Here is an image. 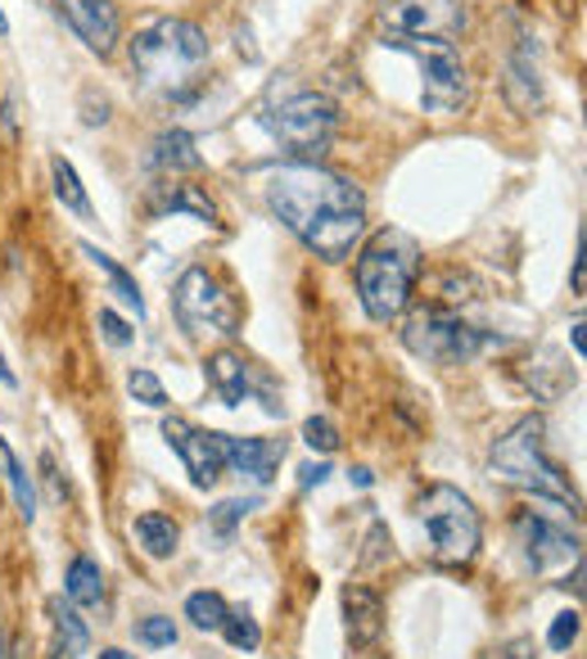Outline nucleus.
<instances>
[{
  "instance_id": "nucleus-43",
  "label": "nucleus",
  "mask_w": 587,
  "mask_h": 659,
  "mask_svg": "<svg viewBox=\"0 0 587 659\" xmlns=\"http://www.w3.org/2000/svg\"><path fill=\"white\" fill-rule=\"evenodd\" d=\"M14 659H27V641H19V646H14Z\"/></svg>"
},
{
  "instance_id": "nucleus-30",
  "label": "nucleus",
  "mask_w": 587,
  "mask_h": 659,
  "mask_svg": "<svg viewBox=\"0 0 587 659\" xmlns=\"http://www.w3.org/2000/svg\"><path fill=\"white\" fill-rule=\"evenodd\" d=\"M258 506V498H231V502H222L218 511H213V533L218 538H231V528Z\"/></svg>"
},
{
  "instance_id": "nucleus-25",
  "label": "nucleus",
  "mask_w": 587,
  "mask_h": 659,
  "mask_svg": "<svg viewBox=\"0 0 587 659\" xmlns=\"http://www.w3.org/2000/svg\"><path fill=\"white\" fill-rule=\"evenodd\" d=\"M226 601H222V592H190L186 596V619L199 628V633H218L222 628V619H226Z\"/></svg>"
},
{
  "instance_id": "nucleus-9",
  "label": "nucleus",
  "mask_w": 587,
  "mask_h": 659,
  "mask_svg": "<svg viewBox=\"0 0 587 659\" xmlns=\"http://www.w3.org/2000/svg\"><path fill=\"white\" fill-rule=\"evenodd\" d=\"M173 312L186 335H240V308L222 290V280L208 267H186L177 290H173Z\"/></svg>"
},
{
  "instance_id": "nucleus-27",
  "label": "nucleus",
  "mask_w": 587,
  "mask_h": 659,
  "mask_svg": "<svg viewBox=\"0 0 587 659\" xmlns=\"http://www.w3.org/2000/svg\"><path fill=\"white\" fill-rule=\"evenodd\" d=\"M235 650H258L263 646V628H258V619L254 614H244V610H226V619H222V628H218Z\"/></svg>"
},
{
  "instance_id": "nucleus-11",
  "label": "nucleus",
  "mask_w": 587,
  "mask_h": 659,
  "mask_svg": "<svg viewBox=\"0 0 587 659\" xmlns=\"http://www.w3.org/2000/svg\"><path fill=\"white\" fill-rule=\"evenodd\" d=\"M516 543H520V556L533 573L565 565V560H578V538L565 528V520H552L542 511H520L516 515Z\"/></svg>"
},
{
  "instance_id": "nucleus-32",
  "label": "nucleus",
  "mask_w": 587,
  "mask_h": 659,
  "mask_svg": "<svg viewBox=\"0 0 587 659\" xmlns=\"http://www.w3.org/2000/svg\"><path fill=\"white\" fill-rule=\"evenodd\" d=\"M136 641H145V646H173L177 641V624L163 619V614H149V619L136 624Z\"/></svg>"
},
{
  "instance_id": "nucleus-16",
  "label": "nucleus",
  "mask_w": 587,
  "mask_h": 659,
  "mask_svg": "<svg viewBox=\"0 0 587 659\" xmlns=\"http://www.w3.org/2000/svg\"><path fill=\"white\" fill-rule=\"evenodd\" d=\"M344 628H348L353 646H370L385 633V601L362 583H348L344 588Z\"/></svg>"
},
{
  "instance_id": "nucleus-40",
  "label": "nucleus",
  "mask_w": 587,
  "mask_h": 659,
  "mask_svg": "<svg viewBox=\"0 0 587 659\" xmlns=\"http://www.w3.org/2000/svg\"><path fill=\"white\" fill-rule=\"evenodd\" d=\"M96 659H136V655H128V650H113V646H109V650H100Z\"/></svg>"
},
{
  "instance_id": "nucleus-20",
  "label": "nucleus",
  "mask_w": 587,
  "mask_h": 659,
  "mask_svg": "<svg viewBox=\"0 0 587 659\" xmlns=\"http://www.w3.org/2000/svg\"><path fill=\"white\" fill-rule=\"evenodd\" d=\"M132 533H136V543L145 547V556H154V560H167V556L177 551V543H181V528L167 520V515H158V511L136 515V520H132Z\"/></svg>"
},
{
  "instance_id": "nucleus-21",
  "label": "nucleus",
  "mask_w": 587,
  "mask_h": 659,
  "mask_svg": "<svg viewBox=\"0 0 587 659\" xmlns=\"http://www.w3.org/2000/svg\"><path fill=\"white\" fill-rule=\"evenodd\" d=\"M81 254H87V258H91V263H96V267L109 276L113 294H118L122 303H128V308L136 312V321H145V299H141V284L132 280V271H128V267H118V263H113L104 249H96V244H81Z\"/></svg>"
},
{
  "instance_id": "nucleus-29",
  "label": "nucleus",
  "mask_w": 587,
  "mask_h": 659,
  "mask_svg": "<svg viewBox=\"0 0 587 659\" xmlns=\"http://www.w3.org/2000/svg\"><path fill=\"white\" fill-rule=\"evenodd\" d=\"M128 389H132V398L145 402V406H167V389H163V380L154 376V370H132Z\"/></svg>"
},
{
  "instance_id": "nucleus-19",
  "label": "nucleus",
  "mask_w": 587,
  "mask_h": 659,
  "mask_svg": "<svg viewBox=\"0 0 587 659\" xmlns=\"http://www.w3.org/2000/svg\"><path fill=\"white\" fill-rule=\"evenodd\" d=\"M64 596H68L73 605H81V610H96V605L104 601V573H100V565H96L91 556H77V560L68 565V573H64Z\"/></svg>"
},
{
  "instance_id": "nucleus-42",
  "label": "nucleus",
  "mask_w": 587,
  "mask_h": 659,
  "mask_svg": "<svg viewBox=\"0 0 587 659\" xmlns=\"http://www.w3.org/2000/svg\"><path fill=\"white\" fill-rule=\"evenodd\" d=\"M0 36H10V19H5V10H0Z\"/></svg>"
},
{
  "instance_id": "nucleus-28",
  "label": "nucleus",
  "mask_w": 587,
  "mask_h": 659,
  "mask_svg": "<svg viewBox=\"0 0 587 659\" xmlns=\"http://www.w3.org/2000/svg\"><path fill=\"white\" fill-rule=\"evenodd\" d=\"M303 443L312 447V451H321V457H330V451H340V429H334L325 416H312V421H303Z\"/></svg>"
},
{
  "instance_id": "nucleus-6",
  "label": "nucleus",
  "mask_w": 587,
  "mask_h": 659,
  "mask_svg": "<svg viewBox=\"0 0 587 659\" xmlns=\"http://www.w3.org/2000/svg\"><path fill=\"white\" fill-rule=\"evenodd\" d=\"M385 46L402 51L421 68V100L430 113H461L470 104V72L466 59L452 46L447 36H402V32H385Z\"/></svg>"
},
{
  "instance_id": "nucleus-15",
  "label": "nucleus",
  "mask_w": 587,
  "mask_h": 659,
  "mask_svg": "<svg viewBox=\"0 0 587 659\" xmlns=\"http://www.w3.org/2000/svg\"><path fill=\"white\" fill-rule=\"evenodd\" d=\"M203 370H208V384H213V393L222 398V406H240L248 393H258V380H263L240 353H213Z\"/></svg>"
},
{
  "instance_id": "nucleus-5",
  "label": "nucleus",
  "mask_w": 587,
  "mask_h": 659,
  "mask_svg": "<svg viewBox=\"0 0 587 659\" xmlns=\"http://www.w3.org/2000/svg\"><path fill=\"white\" fill-rule=\"evenodd\" d=\"M416 520H421L430 556L439 565H470L479 556L484 524H479L475 502L461 488H452V483L425 488L421 502H416Z\"/></svg>"
},
{
  "instance_id": "nucleus-8",
  "label": "nucleus",
  "mask_w": 587,
  "mask_h": 659,
  "mask_svg": "<svg viewBox=\"0 0 587 659\" xmlns=\"http://www.w3.org/2000/svg\"><path fill=\"white\" fill-rule=\"evenodd\" d=\"M402 344L411 357L421 361H434V366H466L475 361L492 339L484 330H475L470 321H461L456 312L447 308H416L407 321H402Z\"/></svg>"
},
{
  "instance_id": "nucleus-24",
  "label": "nucleus",
  "mask_w": 587,
  "mask_h": 659,
  "mask_svg": "<svg viewBox=\"0 0 587 659\" xmlns=\"http://www.w3.org/2000/svg\"><path fill=\"white\" fill-rule=\"evenodd\" d=\"M158 213H195L199 222H218V209L213 199L199 194V186H163V199H158Z\"/></svg>"
},
{
  "instance_id": "nucleus-35",
  "label": "nucleus",
  "mask_w": 587,
  "mask_h": 659,
  "mask_svg": "<svg viewBox=\"0 0 587 659\" xmlns=\"http://www.w3.org/2000/svg\"><path fill=\"white\" fill-rule=\"evenodd\" d=\"M325 479H330V466H325V461H308V466L299 470V488H303V492H312V488H321Z\"/></svg>"
},
{
  "instance_id": "nucleus-17",
  "label": "nucleus",
  "mask_w": 587,
  "mask_h": 659,
  "mask_svg": "<svg viewBox=\"0 0 587 659\" xmlns=\"http://www.w3.org/2000/svg\"><path fill=\"white\" fill-rule=\"evenodd\" d=\"M507 100H511L520 113L542 109V72H538V64H533L529 41L520 46V55H511V64H507Z\"/></svg>"
},
{
  "instance_id": "nucleus-13",
  "label": "nucleus",
  "mask_w": 587,
  "mask_h": 659,
  "mask_svg": "<svg viewBox=\"0 0 587 659\" xmlns=\"http://www.w3.org/2000/svg\"><path fill=\"white\" fill-rule=\"evenodd\" d=\"M59 19L87 41V51L96 55H113L122 41V19L113 0H55Z\"/></svg>"
},
{
  "instance_id": "nucleus-39",
  "label": "nucleus",
  "mask_w": 587,
  "mask_h": 659,
  "mask_svg": "<svg viewBox=\"0 0 587 659\" xmlns=\"http://www.w3.org/2000/svg\"><path fill=\"white\" fill-rule=\"evenodd\" d=\"M353 483H357V488H370V483H375V474H370L366 466H357V470H353Z\"/></svg>"
},
{
  "instance_id": "nucleus-34",
  "label": "nucleus",
  "mask_w": 587,
  "mask_h": 659,
  "mask_svg": "<svg viewBox=\"0 0 587 659\" xmlns=\"http://www.w3.org/2000/svg\"><path fill=\"white\" fill-rule=\"evenodd\" d=\"M484 659H538V641L533 637H511V641H501L497 650H488Z\"/></svg>"
},
{
  "instance_id": "nucleus-3",
  "label": "nucleus",
  "mask_w": 587,
  "mask_h": 659,
  "mask_svg": "<svg viewBox=\"0 0 587 659\" xmlns=\"http://www.w3.org/2000/svg\"><path fill=\"white\" fill-rule=\"evenodd\" d=\"M416 276H421V244L407 231L385 226L366 239V249L357 254L353 280H357V299L370 321H398L411 303Z\"/></svg>"
},
{
  "instance_id": "nucleus-4",
  "label": "nucleus",
  "mask_w": 587,
  "mask_h": 659,
  "mask_svg": "<svg viewBox=\"0 0 587 659\" xmlns=\"http://www.w3.org/2000/svg\"><path fill=\"white\" fill-rule=\"evenodd\" d=\"M542 434H547V429H542L538 416H524L520 425H511L488 451V474L520 488V492H529V498H538V502L574 506V488L561 474V466L542 451Z\"/></svg>"
},
{
  "instance_id": "nucleus-33",
  "label": "nucleus",
  "mask_w": 587,
  "mask_h": 659,
  "mask_svg": "<svg viewBox=\"0 0 587 659\" xmlns=\"http://www.w3.org/2000/svg\"><path fill=\"white\" fill-rule=\"evenodd\" d=\"M96 325H100V335L113 344V348H128L132 344V325L122 321L118 312H109V308H100V316H96Z\"/></svg>"
},
{
  "instance_id": "nucleus-2",
  "label": "nucleus",
  "mask_w": 587,
  "mask_h": 659,
  "mask_svg": "<svg viewBox=\"0 0 587 659\" xmlns=\"http://www.w3.org/2000/svg\"><path fill=\"white\" fill-rule=\"evenodd\" d=\"M208 64V36L190 19H149L132 36V68L158 96H190Z\"/></svg>"
},
{
  "instance_id": "nucleus-12",
  "label": "nucleus",
  "mask_w": 587,
  "mask_h": 659,
  "mask_svg": "<svg viewBox=\"0 0 587 659\" xmlns=\"http://www.w3.org/2000/svg\"><path fill=\"white\" fill-rule=\"evenodd\" d=\"M163 438H167V447H173L177 457L186 461L195 488H213V483L222 479V466H226V457H222V434L199 429V425H190L186 416H163Z\"/></svg>"
},
{
  "instance_id": "nucleus-37",
  "label": "nucleus",
  "mask_w": 587,
  "mask_h": 659,
  "mask_svg": "<svg viewBox=\"0 0 587 659\" xmlns=\"http://www.w3.org/2000/svg\"><path fill=\"white\" fill-rule=\"evenodd\" d=\"M569 344H574V353H578V361H583V353H587V339H583V321H574V325H569Z\"/></svg>"
},
{
  "instance_id": "nucleus-31",
  "label": "nucleus",
  "mask_w": 587,
  "mask_h": 659,
  "mask_svg": "<svg viewBox=\"0 0 587 659\" xmlns=\"http://www.w3.org/2000/svg\"><path fill=\"white\" fill-rule=\"evenodd\" d=\"M578 633H583V614H578V610H565V614H556L552 628H547V646H552V650H569V646L578 641Z\"/></svg>"
},
{
  "instance_id": "nucleus-7",
  "label": "nucleus",
  "mask_w": 587,
  "mask_h": 659,
  "mask_svg": "<svg viewBox=\"0 0 587 659\" xmlns=\"http://www.w3.org/2000/svg\"><path fill=\"white\" fill-rule=\"evenodd\" d=\"M263 127L285 149L303 154V163H317L334 145V136H340V104L321 91H294L263 113Z\"/></svg>"
},
{
  "instance_id": "nucleus-14",
  "label": "nucleus",
  "mask_w": 587,
  "mask_h": 659,
  "mask_svg": "<svg viewBox=\"0 0 587 659\" xmlns=\"http://www.w3.org/2000/svg\"><path fill=\"white\" fill-rule=\"evenodd\" d=\"M222 457L240 474L258 479V483H272L276 466L285 461V438L276 443V438H235V434H222Z\"/></svg>"
},
{
  "instance_id": "nucleus-26",
  "label": "nucleus",
  "mask_w": 587,
  "mask_h": 659,
  "mask_svg": "<svg viewBox=\"0 0 587 659\" xmlns=\"http://www.w3.org/2000/svg\"><path fill=\"white\" fill-rule=\"evenodd\" d=\"M51 614H55V633H59V650H68V655H81L91 646V637H87V628H81V619H77V610L73 605H64L59 596L51 601Z\"/></svg>"
},
{
  "instance_id": "nucleus-18",
  "label": "nucleus",
  "mask_w": 587,
  "mask_h": 659,
  "mask_svg": "<svg viewBox=\"0 0 587 659\" xmlns=\"http://www.w3.org/2000/svg\"><path fill=\"white\" fill-rule=\"evenodd\" d=\"M154 168L163 172H199L203 168V154L195 149V136L173 127V132H163L154 141Z\"/></svg>"
},
{
  "instance_id": "nucleus-22",
  "label": "nucleus",
  "mask_w": 587,
  "mask_h": 659,
  "mask_svg": "<svg viewBox=\"0 0 587 659\" xmlns=\"http://www.w3.org/2000/svg\"><path fill=\"white\" fill-rule=\"evenodd\" d=\"M51 181H55V199L64 203L68 213H77V217H91V199H87V186H81V177H77V168L64 158V154H55L51 158Z\"/></svg>"
},
{
  "instance_id": "nucleus-38",
  "label": "nucleus",
  "mask_w": 587,
  "mask_h": 659,
  "mask_svg": "<svg viewBox=\"0 0 587 659\" xmlns=\"http://www.w3.org/2000/svg\"><path fill=\"white\" fill-rule=\"evenodd\" d=\"M574 294H583V244H578V254H574Z\"/></svg>"
},
{
  "instance_id": "nucleus-10",
  "label": "nucleus",
  "mask_w": 587,
  "mask_h": 659,
  "mask_svg": "<svg viewBox=\"0 0 587 659\" xmlns=\"http://www.w3.org/2000/svg\"><path fill=\"white\" fill-rule=\"evenodd\" d=\"M385 32H402V36H456L466 27V10L461 0H380L375 5Z\"/></svg>"
},
{
  "instance_id": "nucleus-36",
  "label": "nucleus",
  "mask_w": 587,
  "mask_h": 659,
  "mask_svg": "<svg viewBox=\"0 0 587 659\" xmlns=\"http://www.w3.org/2000/svg\"><path fill=\"white\" fill-rule=\"evenodd\" d=\"M41 470H46V479H51V502H64V488H59V470H55V457L46 451L41 457Z\"/></svg>"
},
{
  "instance_id": "nucleus-23",
  "label": "nucleus",
  "mask_w": 587,
  "mask_h": 659,
  "mask_svg": "<svg viewBox=\"0 0 587 659\" xmlns=\"http://www.w3.org/2000/svg\"><path fill=\"white\" fill-rule=\"evenodd\" d=\"M0 474H5V483H10V492H14V506H19L23 524H32V520H36V488H32V474L19 466V457L10 451L5 438H0Z\"/></svg>"
},
{
  "instance_id": "nucleus-1",
  "label": "nucleus",
  "mask_w": 587,
  "mask_h": 659,
  "mask_svg": "<svg viewBox=\"0 0 587 659\" xmlns=\"http://www.w3.org/2000/svg\"><path fill=\"white\" fill-rule=\"evenodd\" d=\"M267 209L280 226L303 239L325 263H344L366 235V194L357 181L321 168V163H285L263 177Z\"/></svg>"
},
{
  "instance_id": "nucleus-41",
  "label": "nucleus",
  "mask_w": 587,
  "mask_h": 659,
  "mask_svg": "<svg viewBox=\"0 0 587 659\" xmlns=\"http://www.w3.org/2000/svg\"><path fill=\"white\" fill-rule=\"evenodd\" d=\"M0 380H5V384H10V389H14V384H19V380H14V370H10V366H5V357H0Z\"/></svg>"
}]
</instances>
